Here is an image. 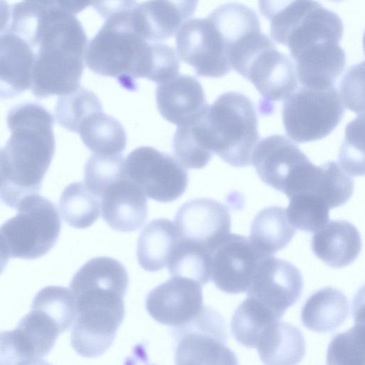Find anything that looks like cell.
<instances>
[{
	"label": "cell",
	"mask_w": 365,
	"mask_h": 365,
	"mask_svg": "<svg viewBox=\"0 0 365 365\" xmlns=\"http://www.w3.org/2000/svg\"><path fill=\"white\" fill-rule=\"evenodd\" d=\"M135 1H93L105 23L88 43L85 63L94 73L115 78L124 89L135 91L138 78L157 83L177 68L175 49L163 43L149 42L133 29L130 11Z\"/></svg>",
	"instance_id": "cell-1"
},
{
	"label": "cell",
	"mask_w": 365,
	"mask_h": 365,
	"mask_svg": "<svg viewBox=\"0 0 365 365\" xmlns=\"http://www.w3.org/2000/svg\"><path fill=\"white\" fill-rule=\"evenodd\" d=\"M11 135L1 149V200L17 210L26 198L38 195L55 153L53 118L32 102L16 105L8 113Z\"/></svg>",
	"instance_id": "cell-2"
},
{
	"label": "cell",
	"mask_w": 365,
	"mask_h": 365,
	"mask_svg": "<svg viewBox=\"0 0 365 365\" xmlns=\"http://www.w3.org/2000/svg\"><path fill=\"white\" fill-rule=\"evenodd\" d=\"M190 125L202 145L229 165L252 164L259 135L255 108L247 96L234 91L222 93Z\"/></svg>",
	"instance_id": "cell-3"
},
{
	"label": "cell",
	"mask_w": 365,
	"mask_h": 365,
	"mask_svg": "<svg viewBox=\"0 0 365 365\" xmlns=\"http://www.w3.org/2000/svg\"><path fill=\"white\" fill-rule=\"evenodd\" d=\"M259 9L270 21L272 38L289 48L293 60L316 44L341 39L340 17L317 1H262Z\"/></svg>",
	"instance_id": "cell-4"
},
{
	"label": "cell",
	"mask_w": 365,
	"mask_h": 365,
	"mask_svg": "<svg viewBox=\"0 0 365 365\" xmlns=\"http://www.w3.org/2000/svg\"><path fill=\"white\" fill-rule=\"evenodd\" d=\"M61 222L58 210L48 199L34 195L24 200L16 215L0 228L1 259H34L56 245Z\"/></svg>",
	"instance_id": "cell-5"
},
{
	"label": "cell",
	"mask_w": 365,
	"mask_h": 365,
	"mask_svg": "<svg viewBox=\"0 0 365 365\" xmlns=\"http://www.w3.org/2000/svg\"><path fill=\"white\" fill-rule=\"evenodd\" d=\"M231 66L254 85L264 103L284 100L297 88L294 64L262 31L254 34L242 44Z\"/></svg>",
	"instance_id": "cell-6"
},
{
	"label": "cell",
	"mask_w": 365,
	"mask_h": 365,
	"mask_svg": "<svg viewBox=\"0 0 365 365\" xmlns=\"http://www.w3.org/2000/svg\"><path fill=\"white\" fill-rule=\"evenodd\" d=\"M344 112L334 86L322 91L301 86L284 100L282 120L287 136L302 143L329 135Z\"/></svg>",
	"instance_id": "cell-7"
},
{
	"label": "cell",
	"mask_w": 365,
	"mask_h": 365,
	"mask_svg": "<svg viewBox=\"0 0 365 365\" xmlns=\"http://www.w3.org/2000/svg\"><path fill=\"white\" fill-rule=\"evenodd\" d=\"M175 338V365H239L227 346V334L222 316L205 306L189 323L173 329Z\"/></svg>",
	"instance_id": "cell-8"
},
{
	"label": "cell",
	"mask_w": 365,
	"mask_h": 365,
	"mask_svg": "<svg viewBox=\"0 0 365 365\" xmlns=\"http://www.w3.org/2000/svg\"><path fill=\"white\" fill-rule=\"evenodd\" d=\"M252 164L262 182L288 198L304 185L317 166L295 143L281 135L259 140Z\"/></svg>",
	"instance_id": "cell-9"
},
{
	"label": "cell",
	"mask_w": 365,
	"mask_h": 365,
	"mask_svg": "<svg viewBox=\"0 0 365 365\" xmlns=\"http://www.w3.org/2000/svg\"><path fill=\"white\" fill-rule=\"evenodd\" d=\"M124 173L146 197L160 202L177 200L188 183L186 168L170 154L150 146L137 148L128 155Z\"/></svg>",
	"instance_id": "cell-10"
},
{
	"label": "cell",
	"mask_w": 365,
	"mask_h": 365,
	"mask_svg": "<svg viewBox=\"0 0 365 365\" xmlns=\"http://www.w3.org/2000/svg\"><path fill=\"white\" fill-rule=\"evenodd\" d=\"M128 284L127 270L120 262L108 257H97L76 272L70 289L77 308L125 309L123 299Z\"/></svg>",
	"instance_id": "cell-11"
},
{
	"label": "cell",
	"mask_w": 365,
	"mask_h": 365,
	"mask_svg": "<svg viewBox=\"0 0 365 365\" xmlns=\"http://www.w3.org/2000/svg\"><path fill=\"white\" fill-rule=\"evenodd\" d=\"M175 43L180 59L199 76L220 78L232 68L224 38L208 17L186 21L176 34Z\"/></svg>",
	"instance_id": "cell-12"
},
{
	"label": "cell",
	"mask_w": 365,
	"mask_h": 365,
	"mask_svg": "<svg viewBox=\"0 0 365 365\" xmlns=\"http://www.w3.org/2000/svg\"><path fill=\"white\" fill-rule=\"evenodd\" d=\"M264 257L250 239L230 233L210 252L211 280L223 292H247L257 268Z\"/></svg>",
	"instance_id": "cell-13"
},
{
	"label": "cell",
	"mask_w": 365,
	"mask_h": 365,
	"mask_svg": "<svg viewBox=\"0 0 365 365\" xmlns=\"http://www.w3.org/2000/svg\"><path fill=\"white\" fill-rule=\"evenodd\" d=\"M62 333L45 313L31 309L16 327L0 334V365H19L47 355Z\"/></svg>",
	"instance_id": "cell-14"
},
{
	"label": "cell",
	"mask_w": 365,
	"mask_h": 365,
	"mask_svg": "<svg viewBox=\"0 0 365 365\" xmlns=\"http://www.w3.org/2000/svg\"><path fill=\"white\" fill-rule=\"evenodd\" d=\"M303 278L299 269L291 262L266 257L255 273L247 297L270 309L279 319L300 298Z\"/></svg>",
	"instance_id": "cell-15"
},
{
	"label": "cell",
	"mask_w": 365,
	"mask_h": 365,
	"mask_svg": "<svg viewBox=\"0 0 365 365\" xmlns=\"http://www.w3.org/2000/svg\"><path fill=\"white\" fill-rule=\"evenodd\" d=\"M145 307L150 317L162 324L173 328L183 326L205 307L201 284L191 279L172 277L147 294Z\"/></svg>",
	"instance_id": "cell-16"
},
{
	"label": "cell",
	"mask_w": 365,
	"mask_h": 365,
	"mask_svg": "<svg viewBox=\"0 0 365 365\" xmlns=\"http://www.w3.org/2000/svg\"><path fill=\"white\" fill-rule=\"evenodd\" d=\"M175 225L180 240L211 252L230 234L231 220L228 208L210 198H195L177 211Z\"/></svg>",
	"instance_id": "cell-17"
},
{
	"label": "cell",
	"mask_w": 365,
	"mask_h": 365,
	"mask_svg": "<svg viewBox=\"0 0 365 365\" xmlns=\"http://www.w3.org/2000/svg\"><path fill=\"white\" fill-rule=\"evenodd\" d=\"M155 98L160 115L178 126L199 119L209 108L200 83L187 74L158 83Z\"/></svg>",
	"instance_id": "cell-18"
},
{
	"label": "cell",
	"mask_w": 365,
	"mask_h": 365,
	"mask_svg": "<svg viewBox=\"0 0 365 365\" xmlns=\"http://www.w3.org/2000/svg\"><path fill=\"white\" fill-rule=\"evenodd\" d=\"M196 1H148L130 11L134 31L149 42L162 43L178 33L195 13Z\"/></svg>",
	"instance_id": "cell-19"
},
{
	"label": "cell",
	"mask_w": 365,
	"mask_h": 365,
	"mask_svg": "<svg viewBox=\"0 0 365 365\" xmlns=\"http://www.w3.org/2000/svg\"><path fill=\"white\" fill-rule=\"evenodd\" d=\"M100 202L102 218L115 230L133 232L146 220V195L125 175L103 192Z\"/></svg>",
	"instance_id": "cell-20"
},
{
	"label": "cell",
	"mask_w": 365,
	"mask_h": 365,
	"mask_svg": "<svg viewBox=\"0 0 365 365\" xmlns=\"http://www.w3.org/2000/svg\"><path fill=\"white\" fill-rule=\"evenodd\" d=\"M124 317L102 310L76 311L71 332L72 348L86 358L103 354L112 345Z\"/></svg>",
	"instance_id": "cell-21"
},
{
	"label": "cell",
	"mask_w": 365,
	"mask_h": 365,
	"mask_svg": "<svg viewBox=\"0 0 365 365\" xmlns=\"http://www.w3.org/2000/svg\"><path fill=\"white\" fill-rule=\"evenodd\" d=\"M294 61L302 86L322 91L333 87L344 71L346 55L339 43L325 42L304 50Z\"/></svg>",
	"instance_id": "cell-22"
},
{
	"label": "cell",
	"mask_w": 365,
	"mask_h": 365,
	"mask_svg": "<svg viewBox=\"0 0 365 365\" xmlns=\"http://www.w3.org/2000/svg\"><path fill=\"white\" fill-rule=\"evenodd\" d=\"M362 247L357 228L346 220L329 221L312 237L317 257L333 268L344 267L358 257Z\"/></svg>",
	"instance_id": "cell-23"
},
{
	"label": "cell",
	"mask_w": 365,
	"mask_h": 365,
	"mask_svg": "<svg viewBox=\"0 0 365 365\" xmlns=\"http://www.w3.org/2000/svg\"><path fill=\"white\" fill-rule=\"evenodd\" d=\"M1 97L9 99L31 88L34 55L27 43L17 35L1 31Z\"/></svg>",
	"instance_id": "cell-24"
},
{
	"label": "cell",
	"mask_w": 365,
	"mask_h": 365,
	"mask_svg": "<svg viewBox=\"0 0 365 365\" xmlns=\"http://www.w3.org/2000/svg\"><path fill=\"white\" fill-rule=\"evenodd\" d=\"M256 348L264 365H298L306 351L301 331L289 323L280 321L262 334Z\"/></svg>",
	"instance_id": "cell-25"
},
{
	"label": "cell",
	"mask_w": 365,
	"mask_h": 365,
	"mask_svg": "<svg viewBox=\"0 0 365 365\" xmlns=\"http://www.w3.org/2000/svg\"><path fill=\"white\" fill-rule=\"evenodd\" d=\"M175 223L165 218L148 222L141 230L137 245V257L140 267L157 272L168 265L180 242Z\"/></svg>",
	"instance_id": "cell-26"
},
{
	"label": "cell",
	"mask_w": 365,
	"mask_h": 365,
	"mask_svg": "<svg viewBox=\"0 0 365 365\" xmlns=\"http://www.w3.org/2000/svg\"><path fill=\"white\" fill-rule=\"evenodd\" d=\"M349 302L339 289L327 287L314 292L301 312L304 326L316 332L334 331L348 317Z\"/></svg>",
	"instance_id": "cell-27"
},
{
	"label": "cell",
	"mask_w": 365,
	"mask_h": 365,
	"mask_svg": "<svg viewBox=\"0 0 365 365\" xmlns=\"http://www.w3.org/2000/svg\"><path fill=\"white\" fill-rule=\"evenodd\" d=\"M295 232L286 210L279 206H269L254 217L250 240L262 255L269 257L284 249Z\"/></svg>",
	"instance_id": "cell-28"
},
{
	"label": "cell",
	"mask_w": 365,
	"mask_h": 365,
	"mask_svg": "<svg viewBox=\"0 0 365 365\" xmlns=\"http://www.w3.org/2000/svg\"><path fill=\"white\" fill-rule=\"evenodd\" d=\"M78 133L84 145L96 155H121L126 146L123 126L103 110L87 115L81 123Z\"/></svg>",
	"instance_id": "cell-29"
},
{
	"label": "cell",
	"mask_w": 365,
	"mask_h": 365,
	"mask_svg": "<svg viewBox=\"0 0 365 365\" xmlns=\"http://www.w3.org/2000/svg\"><path fill=\"white\" fill-rule=\"evenodd\" d=\"M280 319L257 299L247 297L235 310L230 323L235 339L241 345L257 347L262 334Z\"/></svg>",
	"instance_id": "cell-30"
},
{
	"label": "cell",
	"mask_w": 365,
	"mask_h": 365,
	"mask_svg": "<svg viewBox=\"0 0 365 365\" xmlns=\"http://www.w3.org/2000/svg\"><path fill=\"white\" fill-rule=\"evenodd\" d=\"M63 220L71 227L84 229L92 225L100 214V199L81 182L67 185L59 200Z\"/></svg>",
	"instance_id": "cell-31"
},
{
	"label": "cell",
	"mask_w": 365,
	"mask_h": 365,
	"mask_svg": "<svg viewBox=\"0 0 365 365\" xmlns=\"http://www.w3.org/2000/svg\"><path fill=\"white\" fill-rule=\"evenodd\" d=\"M167 266L173 277L191 279L201 285L211 279L210 252L192 243L180 240Z\"/></svg>",
	"instance_id": "cell-32"
},
{
	"label": "cell",
	"mask_w": 365,
	"mask_h": 365,
	"mask_svg": "<svg viewBox=\"0 0 365 365\" xmlns=\"http://www.w3.org/2000/svg\"><path fill=\"white\" fill-rule=\"evenodd\" d=\"M31 309L50 317L61 332L73 325L76 317V302L71 289L61 286H48L34 297Z\"/></svg>",
	"instance_id": "cell-33"
},
{
	"label": "cell",
	"mask_w": 365,
	"mask_h": 365,
	"mask_svg": "<svg viewBox=\"0 0 365 365\" xmlns=\"http://www.w3.org/2000/svg\"><path fill=\"white\" fill-rule=\"evenodd\" d=\"M287 208L291 225L304 232H317L329 221V205L312 192L292 196Z\"/></svg>",
	"instance_id": "cell-34"
},
{
	"label": "cell",
	"mask_w": 365,
	"mask_h": 365,
	"mask_svg": "<svg viewBox=\"0 0 365 365\" xmlns=\"http://www.w3.org/2000/svg\"><path fill=\"white\" fill-rule=\"evenodd\" d=\"M101 110L103 107L97 96L81 87L75 92L59 96L55 106V117L61 127L78 133L82 120L89 114Z\"/></svg>",
	"instance_id": "cell-35"
},
{
	"label": "cell",
	"mask_w": 365,
	"mask_h": 365,
	"mask_svg": "<svg viewBox=\"0 0 365 365\" xmlns=\"http://www.w3.org/2000/svg\"><path fill=\"white\" fill-rule=\"evenodd\" d=\"M354 191L352 178L334 161L319 166L317 182L312 192L322 198L330 209L344 205Z\"/></svg>",
	"instance_id": "cell-36"
},
{
	"label": "cell",
	"mask_w": 365,
	"mask_h": 365,
	"mask_svg": "<svg viewBox=\"0 0 365 365\" xmlns=\"http://www.w3.org/2000/svg\"><path fill=\"white\" fill-rule=\"evenodd\" d=\"M327 365H365V327L354 324L333 336L327 349Z\"/></svg>",
	"instance_id": "cell-37"
},
{
	"label": "cell",
	"mask_w": 365,
	"mask_h": 365,
	"mask_svg": "<svg viewBox=\"0 0 365 365\" xmlns=\"http://www.w3.org/2000/svg\"><path fill=\"white\" fill-rule=\"evenodd\" d=\"M338 158L346 173L365 175V113L359 115L346 125Z\"/></svg>",
	"instance_id": "cell-38"
},
{
	"label": "cell",
	"mask_w": 365,
	"mask_h": 365,
	"mask_svg": "<svg viewBox=\"0 0 365 365\" xmlns=\"http://www.w3.org/2000/svg\"><path fill=\"white\" fill-rule=\"evenodd\" d=\"M124 161L122 154L113 155L93 154L85 165V185L100 199L103 192L111 184L125 175Z\"/></svg>",
	"instance_id": "cell-39"
},
{
	"label": "cell",
	"mask_w": 365,
	"mask_h": 365,
	"mask_svg": "<svg viewBox=\"0 0 365 365\" xmlns=\"http://www.w3.org/2000/svg\"><path fill=\"white\" fill-rule=\"evenodd\" d=\"M343 105L359 115L365 113V61L353 65L339 83Z\"/></svg>",
	"instance_id": "cell-40"
},
{
	"label": "cell",
	"mask_w": 365,
	"mask_h": 365,
	"mask_svg": "<svg viewBox=\"0 0 365 365\" xmlns=\"http://www.w3.org/2000/svg\"><path fill=\"white\" fill-rule=\"evenodd\" d=\"M19 365H52L46 361L41 359H31L22 362Z\"/></svg>",
	"instance_id": "cell-41"
},
{
	"label": "cell",
	"mask_w": 365,
	"mask_h": 365,
	"mask_svg": "<svg viewBox=\"0 0 365 365\" xmlns=\"http://www.w3.org/2000/svg\"><path fill=\"white\" fill-rule=\"evenodd\" d=\"M363 46H364V53H365V31H364V38H363Z\"/></svg>",
	"instance_id": "cell-42"
}]
</instances>
